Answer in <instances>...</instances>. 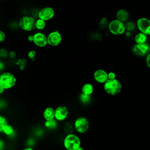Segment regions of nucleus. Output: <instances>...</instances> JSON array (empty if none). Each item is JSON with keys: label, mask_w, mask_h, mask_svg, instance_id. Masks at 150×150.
Instances as JSON below:
<instances>
[{"label": "nucleus", "mask_w": 150, "mask_h": 150, "mask_svg": "<svg viewBox=\"0 0 150 150\" xmlns=\"http://www.w3.org/2000/svg\"><path fill=\"white\" fill-rule=\"evenodd\" d=\"M80 137L73 133L67 134L63 139V146L66 150H77L81 146Z\"/></svg>", "instance_id": "1"}, {"label": "nucleus", "mask_w": 150, "mask_h": 150, "mask_svg": "<svg viewBox=\"0 0 150 150\" xmlns=\"http://www.w3.org/2000/svg\"><path fill=\"white\" fill-rule=\"evenodd\" d=\"M103 88L107 94L114 96L121 91L122 84L117 79L114 80H108L103 84Z\"/></svg>", "instance_id": "2"}, {"label": "nucleus", "mask_w": 150, "mask_h": 150, "mask_svg": "<svg viewBox=\"0 0 150 150\" xmlns=\"http://www.w3.org/2000/svg\"><path fill=\"white\" fill-rule=\"evenodd\" d=\"M16 83L15 76L8 71H5L0 75V87L3 88L5 90L10 89L14 87Z\"/></svg>", "instance_id": "3"}, {"label": "nucleus", "mask_w": 150, "mask_h": 150, "mask_svg": "<svg viewBox=\"0 0 150 150\" xmlns=\"http://www.w3.org/2000/svg\"><path fill=\"white\" fill-rule=\"evenodd\" d=\"M108 30L110 33L115 36H120L124 34L126 30L125 25L124 23L117 20L112 19L110 21Z\"/></svg>", "instance_id": "4"}, {"label": "nucleus", "mask_w": 150, "mask_h": 150, "mask_svg": "<svg viewBox=\"0 0 150 150\" xmlns=\"http://www.w3.org/2000/svg\"><path fill=\"white\" fill-rule=\"evenodd\" d=\"M35 23L36 19L33 16L24 15L20 18L18 25L22 30L30 32L35 29Z\"/></svg>", "instance_id": "5"}, {"label": "nucleus", "mask_w": 150, "mask_h": 150, "mask_svg": "<svg viewBox=\"0 0 150 150\" xmlns=\"http://www.w3.org/2000/svg\"><path fill=\"white\" fill-rule=\"evenodd\" d=\"M73 127L78 133L84 134L89 128L88 120L84 116L79 117L74 120Z\"/></svg>", "instance_id": "6"}, {"label": "nucleus", "mask_w": 150, "mask_h": 150, "mask_svg": "<svg viewBox=\"0 0 150 150\" xmlns=\"http://www.w3.org/2000/svg\"><path fill=\"white\" fill-rule=\"evenodd\" d=\"M54 10L50 6H45L42 8L38 12V18L46 22L51 20L54 16Z\"/></svg>", "instance_id": "7"}, {"label": "nucleus", "mask_w": 150, "mask_h": 150, "mask_svg": "<svg viewBox=\"0 0 150 150\" xmlns=\"http://www.w3.org/2000/svg\"><path fill=\"white\" fill-rule=\"evenodd\" d=\"M47 43L51 46H57L62 41V36L58 30H53L50 32L47 36Z\"/></svg>", "instance_id": "8"}, {"label": "nucleus", "mask_w": 150, "mask_h": 150, "mask_svg": "<svg viewBox=\"0 0 150 150\" xmlns=\"http://www.w3.org/2000/svg\"><path fill=\"white\" fill-rule=\"evenodd\" d=\"M137 26L142 32L145 35H150V20L146 18H139L137 21Z\"/></svg>", "instance_id": "9"}, {"label": "nucleus", "mask_w": 150, "mask_h": 150, "mask_svg": "<svg viewBox=\"0 0 150 150\" xmlns=\"http://www.w3.org/2000/svg\"><path fill=\"white\" fill-rule=\"evenodd\" d=\"M132 50L134 54L138 56H147L149 53L150 46L146 43L144 44H135L134 45Z\"/></svg>", "instance_id": "10"}, {"label": "nucleus", "mask_w": 150, "mask_h": 150, "mask_svg": "<svg viewBox=\"0 0 150 150\" xmlns=\"http://www.w3.org/2000/svg\"><path fill=\"white\" fill-rule=\"evenodd\" d=\"M33 43L39 47H44L47 43V36L41 32H38L33 34Z\"/></svg>", "instance_id": "11"}, {"label": "nucleus", "mask_w": 150, "mask_h": 150, "mask_svg": "<svg viewBox=\"0 0 150 150\" xmlns=\"http://www.w3.org/2000/svg\"><path fill=\"white\" fill-rule=\"evenodd\" d=\"M94 80L100 84H104L108 80V72L103 69L96 70L93 73Z\"/></svg>", "instance_id": "12"}, {"label": "nucleus", "mask_w": 150, "mask_h": 150, "mask_svg": "<svg viewBox=\"0 0 150 150\" xmlns=\"http://www.w3.org/2000/svg\"><path fill=\"white\" fill-rule=\"evenodd\" d=\"M69 115V110L67 107L64 105L58 106L55 109L54 119L57 121H63L65 120Z\"/></svg>", "instance_id": "13"}, {"label": "nucleus", "mask_w": 150, "mask_h": 150, "mask_svg": "<svg viewBox=\"0 0 150 150\" xmlns=\"http://www.w3.org/2000/svg\"><path fill=\"white\" fill-rule=\"evenodd\" d=\"M55 109L52 107H47L43 110V116L45 121H49L54 119Z\"/></svg>", "instance_id": "14"}, {"label": "nucleus", "mask_w": 150, "mask_h": 150, "mask_svg": "<svg viewBox=\"0 0 150 150\" xmlns=\"http://www.w3.org/2000/svg\"><path fill=\"white\" fill-rule=\"evenodd\" d=\"M116 19L123 23L127 22L129 18V13L124 9H120L116 12Z\"/></svg>", "instance_id": "15"}, {"label": "nucleus", "mask_w": 150, "mask_h": 150, "mask_svg": "<svg viewBox=\"0 0 150 150\" xmlns=\"http://www.w3.org/2000/svg\"><path fill=\"white\" fill-rule=\"evenodd\" d=\"M94 86L91 83H86L81 87V93L87 96H91L94 92Z\"/></svg>", "instance_id": "16"}, {"label": "nucleus", "mask_w": 150, "mask_h": 150, "mask_svg": "<svg viewBox=\"0 0 150 150\" xmlns=\"http://www.w3.org/2000/svg\"><path fill=\"white\" fill-rule=\"evenodd\" d=\"M134 40L136 44L145 43L147 40V35L142 32H139L135 36Z\"/></svg>", "instance_id": "17"}, {"label": "nucleus", "mask_w": 150, "mask_h": 150, "mask_svg": "<svg viewBox=\"0 0 150 150\" xmlns=\"http://www.w3.org/2000/svg\"><path fill=\"white\" fill-rule=\"evenodd\" d=\"M1 132L4 133L7 136H11L14 134V128L11 125L8 124L4 127L2 131H1Z\"/></svg>", "instance_id": "18"}, {"label": "nucleus", "mask_w": 150, "mask_h": 150, "mask_svg": "<svg viewBox=\"0 0 150 150\" xmlns=\"http://www.w3.org/2000/svg\"><path fill=\"white\" fill-rule=\"evenodd\" d=\"M44 125L46 128L49 129H55L57 126V121L55 119L49 121H45Z\"/></svg>", "instance_id": "19"}, {"label": "nucleus", "mask_w": 150, "mask_h": 150, "mask_svg": "<svg viewBox=\"0 0 150 150\" xmlns=\"http://www.w3.org/2000/svg\"><path fill=\"white\" fill-rule=\"evenodd\" d=\"M109 21L107 17H103L98 22V26L101 29L105 30L106 29H108Z\"/></svg>", "instance_id": "20"}, {"label": "nucleus", "mask_w": 150, "mask_h": 150, "mask_svg": "<svg viewBox=\"0 0 150 150\" xmlns=\"http://www.w3.org/2000/svg\"><path fill=\"white\" fill-rule=\"evenodd\" d=\"M46 26V22L40 19H38L36 20V23H35V28L37 29L38 30H43L45 28Z\"/></svg>", "instance_id": "21"}, {"label": "nucleus", "mask_w": 150, "mask_h": 150, "mask_svg": "<svg viewBox=\"0 0 150 150\" xmlns=\"http://www.w3.org/2000/svg\"><path fill=\"white\" fill-rule=\"evenodd\" d=\"M91 96H87L86 94H84L83 93H80V96H79V99L80 101L84 104H87V103H89L91 101Z\"/></svg>", "instance_id": "22"}, {"label": "nucleus", "mask_w": 150, "mask_h": 150, "mask_svg": "<svg viewBox=\"0 0 150 150\" xmlns=\"http://www.w3.org/2000/svg\"><path fill=\"white\" fill-rule=\"evenodd\" d=\"M73 127H73L72 125H71L70 123L66 122L64 126V130L65 132L67 133V134H71V133H73Z\"/></svg>", "instance_id": "23"}, {"label": "nucleus", "mask_w": 150, "mask_h": 150, "mask_svg": "<svg viewBox=\"0 0 150 150\" xmlns=\"http://www.w3.org/2000/svg\"><path fill=\"white\" fill-rule=\"evenodd\" d=\"M125 28L126 30H127L128 32H131L134 30L135 28V24L132 22H128L125 23Z\"/></svg>", "instance_id": "24"}, {"label": "nucleus", "mask_w": 150, "mask_h": 150, "mask_svg": "<svg viewBox=\"0 0 150 150\" xmlns=\"http://www.w3.org/2000/svg\"><path fill=\"white\" fill-rule=\"evenodd\" d=\"M8 124V122L5 117L1 115L0 116V131L4 128V127Z\"/></svg>", "instance_id": "25"}, {"label": "nucleus", "mask_w": 150, "mask_h": 150, "mask_svg": "<svg viewBox=\"0 0 150 150\" xmlns=\"http://www.w3.org/2000/svg\"><path fill=\"white\" fill-rule=\"evenodd\" d=\"M36 56V52L34 50H30L28 52V56L32 61H34L35 60Z\"/></svg>", "instance_id": "26"}, {"label": "nucleus", "mask_w": 150, "mask_h": 150, "mask_svg": "<svg viewBox=\"0 0 150 150\" xmlns=\"http://www.w3.org/2000/svg\"><path fill=\"white\" fill-rule=\"evenodd\" d=\"M0 56L2 58H6L9 56V52L6 49H1L0 50Z\"/></svg>", "instance_id": "27"}, {"label": "nucleus", "mask_w": 150, "mask_h": 150, "mask_svg": "<svg viewBox=\"0 0 150 150\" xmlns=\"http://www.w3.org/2000/svg\"><path fill=\"white\" fill-rule=\"evenodd\" d=\"M108 80L116 79V74L112 71L108 72Z\"/></svg>", "instance_id": "28"}, {"label": "nucleus", "mask_w": 150, "mask_h": 150, "mask_svg": "<svg viewBox=\"0 0 150 150\" xmlns=\"http://www.w3.org/2000/svg\"><path fill=\"white\" fill-rule=\"evenodd\" d=\"M5 38H6L5 33L2 30H0V42H3L5 40Z\"/></svg>", "instance_id": "29"}, {"label": "nucleus", "mask_w": 150, "mask_h": 150, "mask_svg": "<svg viewBox=\"0 0 150 150\" xmlns=\"http://www.w3.org/2000/svg\"><path fill=\"white\" fill-rule=\"evenodd\" d=\"M146 66L150 68V53L146 56Z\"/></svg>", "instance_id": "30"}, {"label": "nucleus", "mask_w": 150, "mask_h": 150, "mask_svg": "<svg viewBox=\"0 0 150 150\" xmlns=\"http://www.w3.org/2000/svg\"><path fill=\"white\" fill-rule=\"evenodd\" d=\"M28 41L30 42H33V35H29L28 36Z\"/></svg>", "instance_id": "31"}, {"label": "nucleus", "mask_w": 150, "mask_h": 150, "mask_svg": "<svg viewBox=\"0 0 150 150\" xmlns=\"http://www.w3.org/2000/svg\"><path fill=\"white\" fill-rule=\"evenodd\" d=\"M9 56L11 58H14L16 56V53L13 51H11L9 52Z\"/></svg>", "instance_id": "32"}, {"label": "nucleus", "mask_w": 150, "mask_h": 150, "mask_svg": "<svg viewBox=\"0 0 150 150\" xmlns=\"http://www.w3.org/2000/svg\"><path fill=\"white\" fill-rule=\"evenodd\" d=\"M4 143L3 142L2 140L0 141V150H3L4 148Z\"/></svg>", "instance_id": "33"}, {"label": "nucleus", "mask_w": 150, "mask_h": 150, "mask_svg": "<svg viewBox=\"0 0 150 150\" xmlns=\"http://www.w3.org/2000/svg\"><path fill=\"white\" fill-rule=\"evenodd\" d=\"M22 150H34V149L30 146H28V147H26V148H23Z\"/></svg>", "instance_id": "34"}, {"label": "nucleus", "mask_w": 150, "mask_h": 150, "mask_svg": "<svg viewBox=\"0 0 150 150\" xmlns=\"http://www.w3.org/2000/svg\"><path fill=\"white\" fill-rule=\"evenodd\" d=\"M3 67H4V64L2 62H0V69L2 70L3 69Z\"/></svg>", "instance_id": "35"}, {"label": "nucleus", "mask_w": 150, "mask_h": 150, "mask_svg": "<svg viewBox=\"0 0 150 150\" xmlns=\"http://www.w3.org/2000/svg\"><path fill=\"white\" fill-rule=\"evenodd\" d=\"M4 91H5V90H4L3 88L0 87V93H1V94H2Z\"/></svg>", "instance_id": "36"}, {"label": "nucleus", "mask_w": 150, "mask_h": 150, "mask_svg": "<svg viewBox=\"0 0 150 150\" xmlns=\"http://www.w3.org/2000/svg\"><path fill=\"white\" fill-rule=\"evenodd\" d=\"M77 150H84V148H83V147H81V146H80V148H79Z\"/></svg>", "instance_id": "37"}]
</instances>
